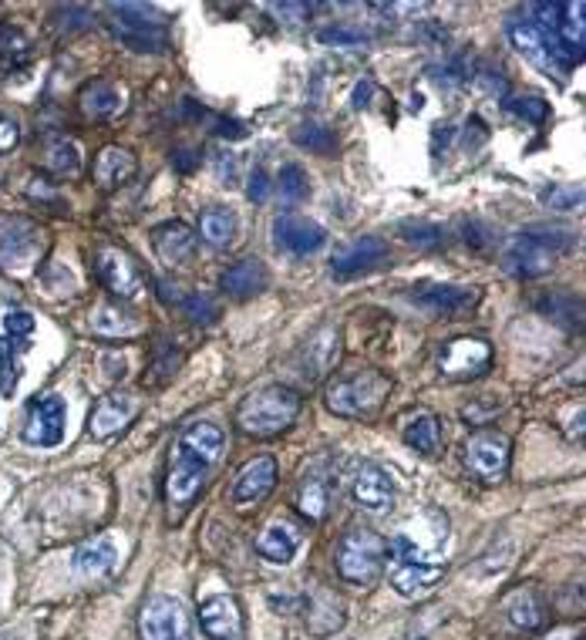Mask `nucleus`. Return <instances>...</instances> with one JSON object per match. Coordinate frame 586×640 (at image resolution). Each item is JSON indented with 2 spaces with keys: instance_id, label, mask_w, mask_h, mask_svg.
Here are the masks:
<instances>
[{
  "instance_id": "obj_1",
  "label": "nucleus",
  "mask_w": 586,
  "mask_h": 640,
  "mask_svg": "<svg viewBox=\"0 0 586 640\" xmlns=\"http://www.w3.org/2000/svg\"><path fill=\"white\" fill-rule=\"evenodd\" d=\"M226 452V435L220 424L196 421L186 424L173 445V462L166 475V503L176 509H186L209 483V475L217 472Z\"/></svg>"
},
{
  "instance_id": "obj_2",
  "label": "nucleus",
  "mask_w": 586,
  "mask_h": 640,
  "mask_svg": "<svg viewBox=\"0 0 586 640\" xmlns=\"http://www.w3.org/2000/svg\"><path fill=\"white\" fill-rule=\"evenodd\" d=\"M576 243V233L566 227H529L522 230L502 253V266L506 274L532 280L543 277L546 271H553V263L570 253Z\"/></svg>"
},
{
  "instance_id": "obj_3",
  "label": "nucleus",
  "mask_w": 586,
  "mask_h": 640,
  "mask_svg": "<svg viewBox=\"0 0 586 640\" xmlns=\"http://www.w3.org/2000/svg\"><path fill=\"white\" fill-rule=\"evenodd\" d=\"M300 415V395L287 385H266L259 391H253L243 405H240V429L253 439H270L287 432L290 424Z\"/></svg>"
},
{
  "instance_id": "obj_4",
  "label": "nucleus",
  "mask_w": 586,
  "mask_h": 640,
  "mask_svg": "<svg viewBox=\"0 0 586 640\" xmlns=\"http://www.w3.org/2000/svg\"><path fill=\"white\" fill-rule=\"evenodd\" d=\"M391 395V378L375 367L354 371V375H341L328 385V408L341 418H371L385 408Z\"/></svg>"
},
{
  "instance_id": "obj_5",
  "label": "nucleus",
  "mask_w": 586,
  "mask_h": 640,
  "mask_svg": "<svg viewBox=\"0 0 586 640\" xmlns=\"http://www.w3.org/2000/svg\"><path fill=\"white\" fill-rule=\"evenodd\" d=\"M388 556H391V586L401 597H424L439 586L445 566L439 560V553L424 550L418 543H411L408 537H395L388 543Z\"/></svg>"
},
{
  "instance_id": "obj_6",
  "label": "nucleus",
  "mask_w": 586,
  "mask_h": 640,
  "mask_svg": "<svg viewBox=\"0 0 586 640\" xmlns=\"http://www.w3.org/2000/svg\"><path fill=\"white\" fill-rule=\"evenodd\" d=\"M385 563H388V543L375 529L354 526L344 532V540L338 547V573L347 583H357V586L378 583L385 573Z\"/></svg>"
},
{
  "instance_id": "obj_7",
  "label": "nucleus",
  "mask_w": 586,
  "mask_h": 640,
  "mask_svg": "<svg viewBox=\"0 0 586 640\" xmlns=\"http://www.w3.org/2000/svg\"><path fill=\"white\" fill-rule=\"evenodd\" d=\"M112 34L125 47L145 51V55H158V51L169 47L166 18L155 8H142V4H115L112 8Z\"/></svg>"
},
{
  "instance_id": "obj_8",
  "label": "nucleus",
  "mask_w": 586,
  "mask_h": 640,
  "mask_svg": "<svg viewBox=\"0 0 586 640\" xmlns=\"http://www.w3.org/2000/svg\"><path fill=\"white\" fill-rule=\"evenodd\" d=\"M509 37H512V44H516V51H519L522 58H529L540 71L553 75L556 81H563L570 75V68L576 65L566 55V47L550 31L529 24V21L526 24H509Z\"/></svg>"
},
{
  "instance_id": "obj_9",
  "label": "nucleus",
  "mask_w": 586,
  "mask_h": 640,
  "mask_svg": "<svg viewBox=\"0 0 586 640\" xmlns=\"http://www.w3.org/2000/svg\"><path fill=\"white\" fill-rule=\"evenodd\" d=\"M139 630L145 640H192V617L179 597H152L139 614Z\"/></svg>"
},
{
  "instance_id": "obj_10",
  "label": "nucleus",
  "mask_w": 586,
  "mask_h": 640,
  "mask_svg": "<svg viewBox=\"0 0 586 640\" xmlns=\"http://www.w3.org/2000/svg\"><path fill=\"white\" fill-rule=\"evenodd\" d=\"M493 367V344L478 338H455L439 351V371L449 382H472Z\"/></svg>"
},
{
  "instance_id": "obj_11",
  "label": "nucleus",
  "mask_w": 586,
  "mask_h": 640,
  "mask_svg": "<svg viewBox=\"0 0 586 640\" xmlns=\"http://www.w3.org/2000/svg\"><path fill=\"white\" fill-rule=\"evenodd\" d=\"M65 398L58 395H41L27 405V418H24V442L37 445V449H55L65 439Z\"/></svg>"
},
{
  "instance_id": "obj_12",
  "label": "nucleus",
  "mask_w": 586,
  "mask_h": 640,
  "mask_svg": "<svg viewBox=\"0 0 586 640\" xmlns=\"http://www.w3.org/2000/svg\"><path fill=\"white\" fill-rule=\"evenodd\" d=\"M95 271L98 280L104 284L112 297L119 300H139L142 297V271L135 266V260L119 250V246H104L95 253Z\"/></svg>"
},
{
  "instance_id": "obj_13",
  "label": "nucleus",
  "mask_w": 586,
  "mask_h": 640,
  "mask_svg": "<svg viewBox=\"0 0 586 640\" xmlns=\"http://www.w3.org/2000/svg\"><path fill=\"white\" fill-rule=\"evenodd\" d=\"M509 452L512 442L502 432L483 429L465 442V468L478 478H486V483H496L509 468Z\"/></svg>"
},
{
  "instance_id": "obj_14",
  "label": "nucleus",
  "mask_w": 586,
  "mask_h": 640,
  "mask_svg": "<svg viewBox=\"0 0 586 640\" xmlns=\"http://www.w3.org/2000/svg\"><path fill=\"white\" fill-rule=\"evenodd\" d=\"M334 468L331 459L324 462H313L303 475H300V486H297V509L310 519V522H324L334 509Z\"/></svg>"
},
{
  "instance_id": "obj_15",
  "label": "nucleus",
  "mask_w": 586,
  "mask_h": 640,
  "mask_svg": "<svg viewBox=\"0 0 586 640\" xmlns=\"http://www.w3.org/2000/svg\"><path fill=\"white\" fill-rule=\"evenodd\" d=\"M351 496L367 512H388L398 499V489H395V478L382 465L361 462L351 475Z\"/></svg>"
},
{
  "instance_id": "obj_16",
  "label": "nucleus",
  "mask_w": 586,
  "mask_h": 640,
  "mask_svg": "<svg viewBox=\"0 0 586 640\" xmlns=\"http://www.w3.org/2000/svg\"><path fill=\"white\" fill-rule=\"evenodd\" d=\"M199 627L209 640H243L246 637V620L243 607L230 594H217L202 600L199 607Z\"/></svg>"
},
{
  "instance_id": "obj_17",
  "label": "nucleus",
  "mask_w": 586,
  "mask_h": 640,
  "mask_svg": "<svg viewBox=\"0 0 586 640\" xmlns=\"http://www.w3.org/2000/svg\"><path fill=\"white\" fill-rule=\"evenodd\" d=\"M274 240L294 256H310L328 246V230L307 217H297V212H284L274 220Z\"/></svg>"
},
{
  "instance_id": "obj_18",
  "label": "nucleus",
  "mask_w": 586,
  "mask_h": 640,
  "mask_svg": "<svg viewBox=\"0 0 586 640\" xmlns=\"http://www.w3.org/2000/svg\"><path fill=\"white\" fill-rule=\"evenodd\" d=\"M388 260V243L378 236H357L351 243H341L331 256V266L338 277H357L382 266Z\"/></svg>"
},
{
  "instance_id": "obj_19",
  "label": "nucleus",
  "mask_w": 586,
  "mask_h": 640,
  "mask_svg": "<svg viewBox=\"0 0 586 640\" xmlns=\"http://www.w3.org/2000/svg\"><path fill=\"white\" fill-rule=\"evenodd\" d=\"M135 411H139V398H135L132 391L104 395V398L95 405L91 418H88V432H91V439H98V442L112 439L115 432H122L125 424L135 418Z\"/></svg>"
},
{
  "instance_id": "obj_20",
  "label": "nucleus",
  "mask_w": 586,
  "mask_h": 640,
  "mask_svg": "<svg viewBox=\"0 0 586 640\" xmlns=\"http://www.w3.org/2000/svg\"><path fill=\"white\" fill-rule=\"evenodd\" d=\"M277 486V459L259 455L250 465L240 468L236 483H233V503L240 506H256L270 496V489Z\"/></svg>"
},
{
  "instance_id": "obj_21",
  "label": "nucleus",
  "mask_w": 586,
  "mask_h": 640,
  "mask_svg": "<svg viewBox=\"0 0 586 640\" xmlns=\"http://www.w3.org/2000/svg\"><path fill=\"white\" fill-rule=\"evenodd\" d=\"M41 240V230L24 217H0V266H21Z\"/></svg>"
},
{
  "instance_id": "obj_22",
  "label": "nucleus",
  "mask_w": 586,
  "mask_h": 640,
  "mask_svg": "<svg viewBox=\"0 0 586 640\" xmlns=\"http://www.w3.org/2000/svg\"><path fill=\"white\" fill-rule=\"evenodd\" d=\"M152 246H155V256L166 266H183L196 256V230L186 227L183 220L163 223L152 230Z\"/></svg>"
},
{
  "instance_id": "obj_23",
  "label": "nucleus",
  "mask_w": 586,
  "mask_h": 640,
  "mask_svg": "<svg viewBox=\"0 0 586 640\" xmlns=\"http://www.w3.org/2000/svg\"><path fill=\"white\" fill-rule=\"evenodd\" d=\"M125 88L115 85V81H91L85 91H81V112L95 122H104V119H115L125 112Z\"/></svg>"
},
{
  "instance_id": "obj_24",
  "label": "nucleus",
  "mask_w": 586,
  "mask_h": 640,
  "mask_svg": "<svg viewBox=\"0 0 586 640\" xmlns=\"http://www.w3.org/2000/svg\"><path fill=\"white\" fill-rule=\"evenodd\" d=\"M414 300L432 310V313H462L468 307L478 304V290L475 287H452V284H435V287H421L414 294Z\"/></svg>"
},
{
  "instance_id": "obj_25",
  "label": "nucleus",
  "mask_w": 586,
  "mask_h": 640,
  "mask_svg": "<svg viewBox=\"0 0 586 640\" xmlns=\"http://www.w3.org/2000/svg\"><path fill=\"white\" fill-rule=\"evenodd\" d=\"M95 183L104 186V189H112V186H122L125 179H132L135 173V155L122 145H109V148H101L98 158H95Z\"/></svg>"
},
{
  "instance_id": "obj_26",
  "label": "nucleus",
  "mask_w": 586,
  "mask_h": 640,
  "mask_svg": "<svg viewBox=\"0 0 586 640\" xmlns=\"http://www.w3.org/2000/svg\"><path fill=\"white\" fill-rule=\"evenodd\" d=\"M115 563H119L115 543H112V540H104V537H98V540H91L88 547H81V550L75 553V560H71L75 573L85 576V580H101V576H109V573L115 570Z\"/></svg>"
},
{
  "instance_id": "obj_27",
  "label": "nucleus",
  "mask_w": 586,
  "mask_h": 640,
  "mask_svg": "<svg viewBox=\"0 0 586 640\" xmlns=\"http://www.w3.org/2000/svg\"><path fill=\"white\" fill-rule=\"evenodd\" d=\"M303 357H307V367L310 375H324V371H331L341 357V331L334 324H324L321 331H317L307 344H303Z\"/></svg>"
},
{
  "instance_id": "obj_28",
  "label": "nucleus",
  "mask_w": 586,
  "mask_h": 640,
  "mask_svg": "<svg viewBox=\"0 0 586 640\" xmlns=\"http://www.w3.org/2000/svg\"><path fill=\"white\" fill-rule=\"evenodd\" d=\"M220 284H223V290L230 297H253V294L266 290V284H270V274H266V266L259 260H240L223 274Z\"/></svg>"
},
{
  "instance_id": "obj_29",
  "label": "nucleus",
  "mask_w": 586,
  "mask_h": 640,
  "mask_svg": "<svg viewBox=\"0 0 586 640\" xmlns=\"http://www.w3.org/2000/svg\"><path fill=\"white\" fill-rule=\"evenodd\" d=\"M236 233H240V223H236V212L230 206H212L199 217V236L209 246L226 250L236 243Z\"/></svg>"
},
{
  "instance_id": "obj_30",
  "label": "nucleus",
  "mask_w": 586,
  "mask_h": 640,
  "mask_svg": "<svg viewBox=\"0 0 586 640\" xmlns=\"http://www.w3.org/2000/svg\"><path fill=\"white\" fill-rule=\"evenodd\" d=\"M297 532L294 526L287 522H274V526H266L259 532V540H256V553L266 560V563H277V566H287L297 553Z\"/></svg>"
},
{
  "instance_id": "obj_31",
  "label": "nucleus",
  "mask_w": 586,
  "mask_h": 640,
  "mask_svg": "<svg viewBox=\"0 0 586 640\" xmlns=\"http://www.w3.org/2000/svg\"><path fill=\"white\" fill-rule=\"evenodd\" d=\"M509 620L512 627L526 630V633H540L546 627V604L537 591H519L509 600Z\"/></svg>"
},
{
  "instance_id": "obj_32",
  "label": "nucleus",
  "mask_w": 586,
  "mask_h": 640,
  "mask_svg": "<svg viewBox=\"0 0 586 640\" xmlns=\"http://www.w3.org/2000/svg\"><path fill=\"white\" fill-rule=\"evenodd\" d=\"M405 442L421 452V455H435L442 449V418L439 415H418L408 421Z\"/></svg>"
},
{
  "instance_id": "obj_33",
  "label": "nucleus",
  "mask_w": 586,
  "mask_h": 640,
  "mask_svg": "<svg viewBox=\"0 0 586 640\" xmlns=\"http://www.w3.org/2000/svg\"><path fill=\"white\" fill-rule=\"evenodd\" d=\"M44 169H47V173H55V176H62V179L78 176V169H81V152H78V145L68 142V139H62V142H55V145H47V152H44Z\"/></svg>"
},
{
  "instance_id": "obj_34",
  "label": "nucleus",
  "mask_w": 586,
  "mask_h": 640,
  "mask_svg": "<svg viewBox=\"0 0 586 640\" xmlns=\"http://www.w3.org/2000/svg\"><path fill=\"white\" fill-rule=\"evenodd\" d=\"M0 62H4V68H21L31 62V41L14 24L0 27Z\"/></svg>"
},
{
  "instance_id": "obj_35",
  "label": "nucleus",
  "mask_w": 586,
  "mask_h": 640,
  "mask_svg": "<svg viewBox=\"0 0 586 640\" xmlns=\"http://www.w3.org/2000/svg\"><path fill=\"white\" fill-rule=\"evenodd\" d=\"M540 307H543L546 317H553L556 324H563V328H579L583 324V304L573 294H550Z\"/></svg>"
},
{
  "instance_id": "obj_36",
  "label": "nucleus",
  "mask_w": 586,
  "mask_h": 640,
  "mask_svg": "<svg viewBox=\"0 0 586 640\" xmlns=\"http://www.w3.org/2000/svg\"><path fill=\"white\" fill-rule=\"evenodd\" d=\"M18 341L11 338H0V398H11L14 388H18V378H21V367H18Z\"/></svg>"
},
{
  "instance_id": "obj_37",
  "label": "nucleus",
  "mask_w": 586,
  "mask_h": 640,
  "mask_svg": "<svg viewBox=\"0 0 586 640\" xmlns=\"http://www.w3.org/2000/svg\"><path fill=\"white\" fill-rule=\"evenodd\" d=\"M274 186H277V192H280L290 206H297V202H303V199L310 196V183H307V173H303L300 166H284Z\"/></svg>"
},
{
  "instance_id": "obj_38",
  "label": "nucleus",
  "mask_w": 586,
  "mask_h": 640,
  "mask_svg": "<svg viewBox=\"0 0 586 640\" xmlns=\"http://www.w3.org/2000/svg\"><path fill=\"white\" fill-rule=\"evenodd\" d=\"M506 109H509L512 115L532 122V125H540V122L550 119V104H546L540 95H519V98H509V101H506Z\"/></svg>"
},
{
  "instance_id": "obj_39",
  "label": "nucleus",
  "mask_w": 586,
  "mask_h": 640,
  "mask_svg": "<svg viewBox=\"0 0 586 640\" xmlns=\"http://www.w3.org/2000/svg\"><path fill=\"white\" fill-rule=\"evenodd\" d=\"M294 142H297V145H303V148H310V152H321V155L334 148V135H331V129L313 125V122L297 125V129H294Z\"/></svg>"
},
{
  "instance_id": "obj_40",
  "label": "nucleus",
  "mask_w": 586,
  "mask_h": 640,
  "mask_svg": "<svg viewBox=\"0 0 586 640\" xmlns=\"http://www.w3.org/2000/svg\"><path fill=\"white\" fill-rule=\"evenodd\" d=\"M401 233H405L408 243H414L421 250H435V246L445 243V236H442V230L435 223H418V220L414 223H401Z\"/></svg>"
},
{
  "instance_id": "obj_41",
  "label": "nucleus",
  "mask_w": 586,
  "mask_h": 640,
  "mask_svg": "<svg viewBox=\"0 0 586 640\" xmlns=\"http://www.w3.org/2000/svg\"><path fill=\"white\" fill-rule=\"evenodd\" d=\"M543 202L546 209H576L583 202V189L579 186H546Z\"/></svg>"
},
{
  "instance_id": "obj_42",
  "label": "nucleus",
  "mask_w": 586,
  "mask_h": 640,
  "mask_svg": "<svg viewBox=\"0 0 586 640\" xmlns=\"http://www.w3.org/2000/svg\"><path fill=\"white\" fill-rule=\"evenodd\" d=\"M176 304L186 310V317L202 320V324H209V320L217 317V304H212L209 297H202V294H196V290H189V294H186V297H179Z\"/></svg>"
},
{
  "instance_id": "obj_43",
  "label": "nucleus",
  "mask_w": 586,
  "mask_h": 640,
  "mask_svg": "<svg viewBox=\"0 0 586 640\" xmlns=\"http://www.w3.org/2000/svg\"><path fill=\"white\" fill-rule=\"evenodd\" d=\"M4 334L11 341H27L34 334V317L27 310H11L4 313Z\"/></svg>"
},
{
  "instance_id": "obj_44",
  "label": "nucleus",
  "mask_w": 586,
  "mask_h": 640,
  "mask_svg": "<svg viewBox=\"0 0 586 640\" xmlns=\"http://www.w3.org/2000/svg\"><path fill=\"white\" fill-rule=\"evenodd\" d=\"M58 18H68L65 24H58L62 31H85V27H91V11H85V8H62Z\"/></svg>"
},
{
  "instance_id": "obj_45",
  "label": "nucleus",
  "mask_w": 586,
  "mask_h": 640,
  "mask_svg": "<svg viewBox=\"0 0 586 640\" xmlns=\"http://www.w3.org/2000/svg\"><path fill=\"white\" fill-rule=\"evenodd\" d=\"M270 189H274L270 176H266L263 169H253V176H250V199H253V202H266Z\"/></svg>"
},
{
  "instance_id": "obj_46",
  "label": "nucleus",
  "mask_w": 586,
  "mask_h": 640,
  "mask_svg": "<svg viewBox=\"0 0 586 640\" xmlns=\"http://www.w3.org/2000/svg\"><path fill=\"white\" fill-rule=\"evenodd\" d=\"M18 142H21V129L11 119H0V155L11 152Z\"/></svg>"
},
{
  "instance_id": "obj_47",
  "label": "nucleus",
  "mask_w": 586,
  "mask_h": 640,
  "mask_svg": "<svg viewBox=\"0 0 586 640\" xmlns=\"http://www.w3.org/2000/svg\"><path fill=\"white\" fill-rule=\"evenodd\" d=\"M321 41H328V44H364V41H367V34L334 27V31H324V34H321Z\"/></svg>"
},
{
  "instance_id": "obj_48",
  "label": "nucleus",
  "mask_w": 586,
  "mask_h": 640,
  "mask_svg": "<svg viewBox=\"0 0 586 640\" xmlns=\"http://www.w3.org/2000/svg\"><path fill=\"white\" fill-rule=\"evenodd\" d=\"M371 95H375V85H371V81H361V85L354 88V95H351V104H354V109H367Z\"/></svg>"
}]
</instances>
